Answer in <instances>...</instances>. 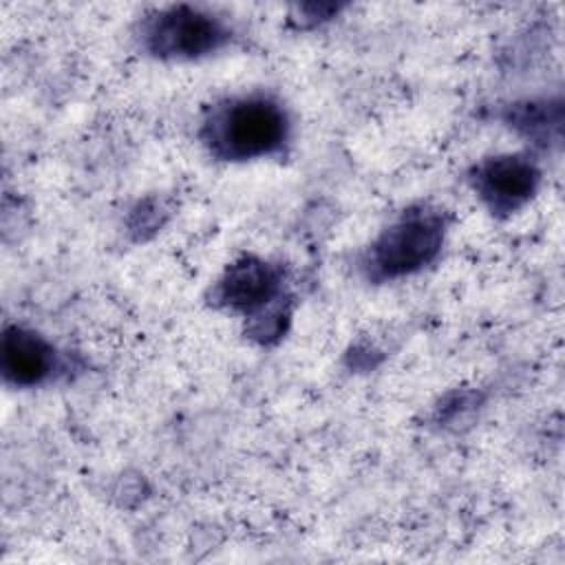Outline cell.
Segmentation results:
<instances>
[{"label":"cell","mask_w":565,"mask_h":565,"mask_svg":"<svg viewBox=\"0 0 565 565\" xmlns=\"http://www.w3.org/2000/svg\"><path fill=\"white\" fill-rule=\"evenodd\" d=\"M201 137L218 159H265L280 152L287 143L289 117L285 108L267 95L232 97L212 108Z\"/></svg>","instance_id":"cell-1"},{"label":"cell","mask_w":565,"mask_h":565,"mask_svg":"<svg viewBox=\"0 0 565 565\" xmlns=\"http://www.w3.org/2000/svg\"><path fill=\"white\" fill-rule=\"evenodd\" d=\"M446 223L441 212L415 207L393 221L371 245L366 269L377 280L408 276L430 265L441 252Z\"/></svg>","instance_id":"cell-2"},{"label":"cell","mask_w":565,"mask_h":565,"mask_svg":"<svg viewBox=\"0 0 565 565\" xmlns=\"http://www.w3.org/2000/svg\"><path fill=\"white\" fill-rule=\"evenodd\" d=\"M227 29L218 18L196 7H168L143 24L146 49L166 60H194L223 46Z\"/></svg>","instance_id":"cell-3"},{"label":"cell","mask_w":565,"mask_h":565,"mask_svg":"<svg viewBox=\"0 0 565 565\" xmlns=\"http://www.w3.org/2000/svg\"><path fill=\"white\" fill-rule=\"evenodd\" d=\"M472 188L492 212L510 214L519 210L539 185L536 166L519 154H499L477 163Z\"/></svg>","instance_id":"cell-4"},{"label":"cell","mask_w":565,"mask_h":565,"mask_svg":"<svg viewBox=\"0 0 565 565\" xmlns=\"http://www.w3.org/2000/svg\"><path fill=\"white\" fill-rule=\"evenodd\" d=\"M280 285L278 267L263 258L245 256L225 269L212 296L218 305L232 311L258 313L278 298Z\"/></svg>","instance_id":"cell-5"},{"label":"cell","mask_w":565,"mask_h":565,"mask_svg":"<svg viewBox=\"0 0 565 565\" xmlns=\"http://www.w3.org/2000/svg\"><path fill=\"white\" fill-rule=\"evenodd\" d=\"M0 369L4 380L13 386H38L55 373L57 351L38 331L11 324L2 331Z\"/></svg>","instance_id":"cell-6"},{"label":"cell","mask_w":565,"mask_h":565,"mask_svg":"<svg viewBox=\"0 0 565 565\" xmlns=\"http://www.w3.org/2000/svg\"><path fill=\"white\" fill-rule=\"evenodd\" d=\"M512 124L523 130L527 137L550 135V128H561V108L552 110L550 104H525L519 106L512 115Z\"/></svg>","instance_id":"cell-7"}]
</instances>
